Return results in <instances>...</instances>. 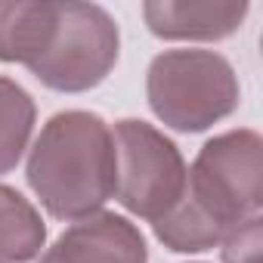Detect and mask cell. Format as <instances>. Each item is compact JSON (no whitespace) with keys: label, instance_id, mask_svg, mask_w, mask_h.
<instances>
[{"label":"cell","instance_id":"cell-2","mask_svg":"<svg viewBox=\"0 0 263 263\" xmlns=\"http://www.w3.org/2000/svg\"><path fill=\"white\" fill-rule=\"evenodd\" d=\"M223 238L263 204V140L257 130H229L201 146L180 198Z\"/></svg>","mask_w":263,"mask_h":263},{"label":"cell","instance_id":"cell-10","mask_svg":"<svg viewBox=\"0 0 263 263\" xmlns=\"http://www.w3.org/2000/svg\"><path fill=\"white\" fill-rule=\"evenodd\" d=\"M34 118L37 108L31 93L13 78L0 74V174H10L22 161L31 143Z\"/></svg>","mask_w":263,"mask_h":263},{"label":"cell","instance_id":"cell-9","mask_svg":"<svg viewBox=\"0 0 263 263\" xmlns=\"http://www.w3.org/2000/svg\"><path fill=\"white\" fill-rule=\"evenodd\" d=\"M47 241V223L37 208L16 192L13 186L0 183V260L28 263L41 254Z\"/></svg>","mask_w":263,"mask_h":263},{"label":"cell","instance_id":"cell-1","mask_svg":"<svg viewBox=\"0 0 263 263\" xmlns=\"http://www.w3.org/2000/svg\"><path fill=\"white\" fill-rule=\"evenodd\" d=\"M31 192L56 220H84L115 195L111 127L84 108L53 115L34 140L25 164Z\"/></svg>","mask_w":263,"mask_h":263},{"label":"cell","instance_id":"cell-4","mask_svg":"<svg viewBox=\"0 0 263 263\" xmlns=\"http://www.w3.org/2000/svg\"><path fill=\"white\" fill-rule=\"evenodd\" d=\"M121 31L99 4H56L53 31L25 68L50 90L84 93L99 87L118 62Z\"/></svg>","mask_w":263,"mask_h":263},{"label":"cell","instance_id":"cell-7","mask_svg":"<svg viewBox=\"0 0 263 263\" xmlns=\"http://www.w3.org/2000/svg\"><path fill=\"white\" fill-rule=\"evenodd\" d=\"M248 0H149L143 19L164 41H223L248 16Z\"/></svg>","mask_w":263,"mask_h":263},{"label":"cell","instance_id":"cell-6","mask_svg":"<svg viewBox=\"0 0 263 263\" xmlns=\"http://www.w3.org/2000/svg\"><path fill=\"white\" fill-rule=\"evenodd\" d=\"M41 263H149V248L137 223L99 211L71 223L44 251Z\"/></svg>","mask_w":263,"mask_h":263},{"label":"cell","instance_id":"cell-3","mask_svg":"<svg viewBox=\"0 0 263 263\" xmlns=\"http://www.w3.org/2000/svg\"><path fill=\"white\" fill-rule=\"evenodd\" d=\"M146 96L158 121L201 134L238 108V78L214 50H164L149 62Z\"/></svg>","mask_w":263,"mask_h":263},{"label":"cell","instance_id":"cell-8","mask_svg":"<svg viewBox=\"0 0 263 263\" xmlns=\"http://www.w3.org/2000/svg\"><path fill=\"white\" fill-rule=\"evenodd\" d=\"M56 4H0V62L28 65L53 31Z\"/></svg>","mask_w":263,"mask_h":263},{"label":"cell","instance_id":"cell-11","mask_svg":"<svg viewBox=\"0 0 263 263\" xmlns=\"http://www.w3.org/2000/svg\"><path fill=\"white\" fill-rule=\"evenodd\" d=\"M260 245H263V220L251 217V220L238 223L220 241L223 263H260Z\"/></svg>","mask_w":263,"mask_h":263},{"label":"cell","instance_id":"cell-5","mask_svg":"<svg viewBox=\"0 0 263 263\" xmlns=\"http://www.w3.org/2000/svg\"><path fill=\"white\" fill-rule=\"evenodd\" d=\"M115 140V198L134 217L161 220L186 189V161L174 140L158 127L124 118L111 130Z\"/></svg>","mask_w":263,"mask_h":263}]
</instances>
